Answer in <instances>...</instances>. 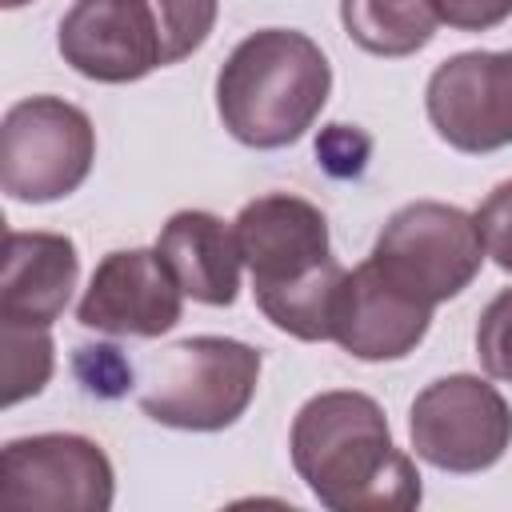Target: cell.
I'll return each instance as SVG.
<instances>
[{
  "label": "cell",
  "mask_w": 512,
  "mask_h": 512,
  "mask_svg": "<svg viewBox=\"0 0 512 512\" xmlns=\"http://www.w3.org/2000/svg\"><path fill=\"white\" fill-rule=\"evenodd\" d=\"M292 468L332 512H408L420 472L392 444L384 408L364 392H320L292 420Z\"/></svg>",
  "instance_id": "obj_1"
},
{
  "label": "cell",
  "mask_w": 512,
  "mask_h": 512,
  "mask_svg": "<svg viewBox=\"0 0 512 512\" xmlns=\"http://www.w3.org/2000/svg\"><path fill=\"white\" fill-rule=\"evenodd\" d=\"M80 256L64 232H8L0 276V320L52 328L76 288Z\"/></svg>",
  "instance_id": "obj_13"
},
{
  "label": "cell",
  "mask_w": 512,
  "mask_h": 512,
  "mask_svg": "<svg viewBox=\"0 0 512 512\" xmlns=\"http://www.w3.org/2000/svg\"><path fill=\"white\" fill-rule=\"evenodd\" d=\"M408 436L416 456L440 472H484L512 444V408L488 380L456 372L412 400Z\"/></svg>",
  "instance_id": "obj_7"
},
{
  "label": "cell",
  "mask_w": 512,
  "mask_h": 512,
  "mask_svg": "<svg viewBox=\"0 0 512 512\" xmlns=\"http://www.w3.org/2000/svg\"><path fill=\"white\" fill-rule=\"evenodd\" d=\"M184 308V288L168 272L156 248H120L108 252L76 308V320L84 328L108 332V336H164L176 328Z\"/></svg>",
  "instance_id": "obj_10"
},
{
  "label": "cell",
  "mask_w": 512,
  "mask_h": 512,
  "mask_svg": "<svg viewBox=\"0 0 512 512\" xmlns=\"http://www.w3.org/2000/svg\"><path fill=\"white\" fill-rule=\"evenodd\" d=\"M112 496V460L88 436L40 432L8 440L0 452V504L12 512H108Z\"/></svg>",
  "instance_id": "obj_8"
},
{
  "label": "cell",
  "mask_w": 512,
  "mask_h": 512,
  "mask_svg": "<svg viewBox=\"0 0 512 512\" xmlns=\"http://www.w3.org/2000/svg\"><path fill=\"white\" fill-rule=\"evenodd\" d=\"M340 20L352 44L372 56H412L436 36L432 0H340Z\"/></svg>",
  "instance_id": "obj_15"
},
{
  "label": "cell",
  "mask_w": 512,
  "mask_h": 512,
  "mask_svg": "<svg viewBox=\"0 0 512 512\" xmlns=\"http://www.w3.org/2000/svg\"><path fill=\"white\" fill-rule=\"evenodd\" d=\"M484 256L476 220L440 200H412L396 208L372 248V264L428 308L460 296L480 276Z\"/></svg>",
  "instance_id": "obj_5"
},
{
  "label": "cell",
  "mask_w": 512,
  "mask_h": 512,
  "mask_svg": "<svg viewBox=\"0 0 512 512\" xmlns=\"http://www.w3.org/2000/svg\"><path fill=\"white\" fill-rule=\"evenodd\" d=\"M96 160V128L84 108L60 96H28L0 124V188L24 204L76 192Z\"/></svg>",
  "instance_id": "obj_6"
},
{
  "label": "cell",
  "mask_w": 512,
  "mask_h": 512,
  "mask_svg": "<svg viewBox=\"0 0 512 512\" xmlns=\"http://www.w3.org/2000/svg\"><path fill=\"white\" fill-rule=\"evenodd\" d=\"M432 324V308L396 288L372 256L344 276L336 320H332V340L356 356V360H400L408 356Z\"/></svg>",
  "instance_id": "obj_12"
},
{
  "label": "cell",
  "mask_w": 512,
  "mask_h": 512,
  "mask_svg": "<svg viewBox=\"0 0 512 512\" xmlns=\"http://www.w3.org/2000/svg\"><path fill=\"white\" fill-rule=\"evenodd\" d=\"M4 8H20V4H32V0H0Z\"/></svg>",
  "instance_id": "obj_21"
},
{
  "label": "cell",
  "mask_w": 512,
  "mask_h": 512,
  "mask_svg": "<svg viewBox=\"0 0 512 512\" xmlns=\"http://www.w3.org/2000/svg\"><path fill=\"white\" fill-rule=\"evenodd\" d=\"M232 232L240 260L252 272V292L284 288L332 260L324 212L292 192H268L248 200L232 220Z\"/></svg>",
  "instance_id": "obj_11"
},
{
  "label": "cell",
  "mask_w": 512,
  "mask_h": 512,
  "mask_svg": "<svg viewBox=\"0 0 512 512\" xmlns=\"http://www.w3.org/2000/svg\"><path fill=\"white\" fill-rule=\"evenodd\" d=\"M344 264L332 256L328 264H320L312 276L292 280L284 288H268V292H252L256 308L288 336L296 340H332V320H336V304H340V288H344Z\"/></svg>",
  "instance_id": "obj_16"
},
{
  "label": "cell",
  "mask_w": 512,
  "mask_h": 512,
  "mask_svg": "<svg viewBox=\"0 0 512 512\" xmlns=\"http://www.w3.org/2000/svg\"><path fill=\"white\" fill-rule=\"evenodd\" d=\"M156 252L176 276V284L184 288V296H192L196 304L228 308L236 300L244 260L236 248V232L220 216L200 212V208L176 212L160 228Z\"/></svg>",
  "instance_id": "obj_14"
},
{
  "label": "cell",
  "mask_w": 512,
  "mask_h": 512,
  "mask_svg": "<svg viewBox=\"0 0 512 512\" xmlns=\"http://www.w3.org/2000/svg\"><path fill=\"white\" fill-rule=\"evenodd\" d=\"M436 136L456 152H496L512 144V52H460L424 88Z\"/></svg>",
  "instance_id": "obj_9"
},
{
  "label": "cell",
  "mask_w": 512,
  "mask_h": 512,
  "mask_svg": "<svg viewBox=\"0 0 512 512\" xmlns=\"http://www.w3.org/2000/svg\"><path fill=\"white\" fill-rule=\"evenodd\" d=\"M0 368H4V408L44 392V384L52 380V368H56L48 328L0 320Z\"/></svg>",
  "instance_id": "obj_17"
},
{
  "label": "cell",
  "mask_w": 512,
  "mask_h": 512,
  "mask_svg": "<svg viewBox=\"0 0 512 512\" xmlns=\"http://www.w3.org/2000/svg\"><path fill=\"white\" fill-rule=\"evenodd\" d=\"M332 92V68L320 44L292 28L244 36L216 76V112L248 148L296 144Z\"/></svg>",
  "instance_id": "obj_2"
},
{
  "label": "cell",
  "mask_w": 512,
  "mask_h": 512,
  "mask_svg": "<svg viewBox=\"0 0 512 512\" xmlns=\"http://www.w3.org/2000/svg\"><path fill=\"white\" fill-rule=\"evenodd\" d=\"M260 384V352L232 336H188L140 360V408L164 428L220 432Z\"/></svg>",
  "instance_id": "obj_4"
},
{
  "label": "cell",
  "mask_w": 512,
  "mask_h": 512,
  "mask_svg": "<svg viewBox=\"0 0 512 512\" xmlns=\"http://www.w3.org/2000/svg\"><path fill=\"white\" fill-rule=\"evenodd\" d=\"M440 24L460 32H484L512 16V0H432Z\"/></svg>",
  "instance_id": "obj_20"
},
{
  "label": "cell",
  "mask_w": 512,
  "mask_h": 512,
  "mask_svg": "<svg viewBox=\"0 0 512 512\" xmlns=\"http://www.w3.org/2000/svg\"><path fill=\"white\" fill-rule=\"evenodd\" d=\"M480 368L496 380H512V288L496 292L476 324Z\"/></svg>",
  "instance_id": "obj_18"
},
{
  "label": "cell",
  "mask_w": 512,
  "mask_h": 512,
  "mask_svg": "<svg viewBox=\"0 0 512 512\" xmlns=\"http://www.w3.org/2000/svg\"><path fill=\"white\" fill-rule=\"evenodd\" d=\"M476 228H480V240H484V252L504 268L512 272V180L496 184L488 192V200L476 208Z\"/></svg>",
  "instance_id": "obj_19"
},
{
  "label": "cell",
  "mask_w": 512,
  "mask_h": 512,
  "mask_svg": "<svg viewBox=\"0 0 512 512\" xmlns=\"http://www.w3.org/2000/svg\"><path fill=\"white\" fill-rule=\"evenodd\" d=\"M220 0H76L56 48L64 64L100 84H132L192 56L216 28Z\"/></svg>",
  "instance_id": "obj_3"
}]
</instances>
